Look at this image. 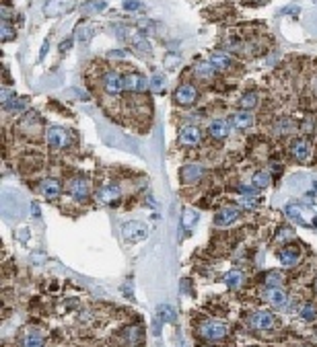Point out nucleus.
Returning a JSON list of instances; mask_svg holds the SVG:
<instances>
[{
    "mask_svg": "<svg viewBox=\"0 0 317 347\" xmlns=\"http://www.w3.org/2000/svg\"><path fill=\"white\" fill-rule=\"evenodd\" d=\"M258 103H260V97H258V93H247V95H243V97H241L239 105H241V109H247V111H252L254 107H258Z\"/></svg>",
    "mask_w": 317,
    "mask_h": 347,
    "instance_id": "b1692460",
    "label": "nucleus"
},
{
    "mask_svg": "<svg viewBox=\"0 0 317 347\" xmlns=\"http://www.w3.org/2000/svg\"><path fill=\"white\" fill-rule=\"evenodd\" d=\"M202 140V132H200L196 126H186L179 132V142L183 146H196Z\"/></svg>",
    "mask_w": 317,
    "mask_h": 347,
    "instance_id": "ddd939ff",
    "label": "nucleus"
},
{
    "mask_svg": "<svg viewBox=\"0 0 317 347\" xmlns=\"http://www.w3.org/2000/svg\"><path fill=\"white\" fill-rule=\"evenodd\" d=\"M120 195H122L120 185L111 183V185L99 187V189H97V193H95V199H97L99 203H113V201H118V199H120Z\"/></svg>",
    "mask_w": 317,
    "mask_h": 347,
    "instance_id": "423d86ee",
    "label": "nucleus"
},
{
    "mask_svg": "<svg viewBox=\"0 0 317 347\" xmlns=\"http://www.w3.org/2000/svg\"><path fill=\"white\" fill-rule=\"evenodd\" d=\"M225 284H227V288H231V290L241 288V284H243V273H241V271H229L227 277H225Z\"/></svg>",
    "mask_w": 317,
    "mask_h": 347,
    "instance_id": "5701e85b",
    "label": "nucleus"
},
{
    "mask_svg": "<svg viewBox=\"0 0 317 347\" xmlns=\"http://www.w3.org/2000/svg\"><path fill=\"white\" fill-rule=\"evenodd\" d=\"M72 45V39H66V41H62L60 43V51H66V49H68Z\"/></svg>",
    "mask_w": 317,
    "mask_h": 347,
    "instance_id": "a19ab883",
    "label": "nucleus"
},
{
    "mask_svg": "<svg viewBox=\"0 0 317 347\" xmlns=\"http://www.w3.org/2000/svg\"><path fill=\"white\" fill-rule=\"evenodd\" d=\"M124 84L126 89L132 91V93H142L148 89V80L142 76V74H136V72H130L124 76Z\"/></svg>",
    "mask_w": 317,
    "mask_h": 347,
    "instance_id": "9d476101",
    "label": "nucleus"
},
{
    "mask_svg": "<svg viewBox=\"0 0 317 347\" xmlns=\"http://www.w3.org/2000/svg\"><path fill=\"white\" fill-rule=\"evenodd\" d=\"M8 111H23V109H27V99H16V97H12V101L8 103V105H4Z\"/></svg>",
    "mask_w": 317,
    "mask_h": 347,
    "instance_id": "2f4dec72",
    "label": "nucleus"
},
{
    "mask_svg": "<svg viewBox=\"0 0 317 347\" xmlns=\"http://www.w3.org/2000/svg\"><path fill=\"white\" fill-rule=\"evenodd\" d=\"M285 214H287V218H291L293 222H299V224H303V226H309V218H307L309 212L305 210L301 203H297V201L289 203V205L285 207Z\"/></svg>",
    "mask_w": 317,
    "mask_h": 347,
    "instance_id": "1a4fd4ad",
    "label": "nucleus"
},
{
    "mask_svg": "<svg viewBox=\"0 0 317 347\" xmlns=\"http://www.w3.org/2000/svg\"><path fill=\"white\" fill-rule=\"evenodd\" d=\"M68 193L70 197H74L76 201H82V199H87L89 195V179L85 177H76L68 183Z\"/></svg>",
    "mask_w": 317,
    "mask_h": 347,
    "instance_id": "0eeeda50",
    "label": "nucleus"
},
{
    "mask_svg": "<svg viewBox=\"0 0 317 347\" xmlns=\"http://www.w3.org/2000/svg\"><path fill=\"white\" fill-rule=\"evenodd\" d=\"M239 216H241L239 207H223V210H219V214L214 216V224L225 228V226H231L233 222H237Z\"/></svg>",
    "mask_w": 317,
    "mask_h": 347,
    "instance_id": "6e6552de",
    "label": "nucleus"
},
{
    "mask_svg": "<svg viewBox=\"0 0 317 347\" xmlns=\"http://www.w3.org/2000/svg\"><path fill=\"white\" fill-rule=\"evenodd\" d=\"M214 70H216V68H214L210 62H200V64H196V68H194V72H196L200 78H212V76H214Z\"/></svg>",
    "mask_w": 317,
    "mask_h": 347,
    "instance_id": "4be33fe9",
    "label": "nucleus"
},
{
    "mask_svg": "<svg viewBox=\"0 0 317 347\" xmlns=\"http://www.w3.org/2000/svg\"><path fill=\"white\" fill-rule=\"evenodd\" d=\"M239 205L241 207H256V205H260V197L258 195H243V197H239Z\"/></svg>",
    "mask_w": 317,
    "mask_h": 347,
    "instance_id": "473e14b6",
    "label": "nucleus"
},
{
    "mask_svg": "<svg viewBox=\"0 0 317 347\" xmlns=\"http://www.w3.org/2000/svg\"><path fill=\"white\" fill-rule=\"evenodd\" d=\"M62 10V0H49L45 4V12L52 14V12H60Z\"/></svg>",
    "mask_w": 317,
    "mask_h": 347,
    "instance_id": "c9c22d12",
    "label": "nucleus"
},
{
    "mask_svg": "<svg viewBox=\"0 0 317 347\" xmlns=\"http://www.w3.org/2000/svg\"><path fill=\"white\" fill-rule=\"evenodd\" d=\"M208 134H210L212 138H216V140H223V138L229 136V121H225V119H214V121H210Z\"/></svg>",
    "mask_w": 317,
    "mask_h": 347,
    "instance_id": "6ab92c4d",
    "label": "nucleus"
},
{
    "mask_svg": "<svg viewBox=\"0 0 317 347\" xmlns=\"http://www.w3.org/2000/svg\"><path fill=\"white\" fill-rule=\"evenodd\" d=\"M299 315H301L303 321H313L317 317V308H315V304H303L301 310H299Z\"/></svg>",
    "mask_w": 317,
    "mask_h": 347,
    "instance_id": "c85d7f7f",
    "label": "nucleus"
},
{
    "mask_svg": "<svg viewBox=\"0 0 317 347\" xmlns=\"http://www.w3.org/2000/svg\"><path fill=\"white\" fill-rule=\"evenodd\" d=\"M173 99H175L177 105L190 107V105H194L196 99H198V91H196V86H194V84H190V82H183V84H179L177 89H175Z\"/></svg>",
    "mask_w": 317,
    "mask_h": 347,
    "instance_id": "7ed1b4c3",
    "label": "nucleus"
},
{
    "mask_svg": "<svg viewBox=\"0 0 317 347\" xmlns=\"http://www.w3.org/2000/svg\"><path fill=\"white\" fill-rule=\"evenodd\" d=\"M198 222V212L196 210H183V218H181V224L186 228H192L194 224Z\"/></svg>",
    "mask_w": 317,
    "mask_h": 347,
    "instance_id": "c756f323",
    "label": "nucleus"
},
{
    "mask_svg": "<svg viewBox=\"0 0 317 347\" xmlns=\"http://www.w3.org/2000/svg\"><path fill=\"white\" fill-rule=\"evenodd\" d=\"M229 124H231L233 128H237V130H247L249 126L254 124V115H252V111H247V109L235 111V113L231 115Z\"/></svg>",
    "mask_w": 317,
    "mask_h": 347,
    "instance_id": "4468645a",
    "label": "nucleus"
},
{
    "mask_svg": "<svg viewBox=\"0 0 317 347\" xmlns=\"http://www.w3.org/2000/svg\"><path fill=\"white\" fill-rule=\"evenodd\" d=\"M315 294H317V280H315Z\"/></svg>",
    "mask_w": 317,
    "mask_h": 347,
    "instance_id": "c03bdc74",
    "label": "nucleus"
},
{
    "mask_svg": "<svg viewBox=\"0 0 317 347\" xmlns=\"http://www.w3.org/2000/svg\"><path fill=\"white\" fill-rule=\"evenodd\" d=\"M200 337H204L206 341H221L229 335V329L225 323H219V321H208V323H202L200 325Z\"/></svg>",
    "mask_w": 317,
    "mask_h": 347,
    "instance_id": "f257e3e1",
    "label": "nucleus"
},
{
    "mask_svg": "<svg viewBox=\"0 0 317 347\" xmlns=\"http://www.w3.org/2000/svg\"><path fill=\"white\" fill-rule=\"evenodd\" d=\"M157 317L163 321V323H173L175 321V310L171 306H167V304H161L157 308Z\"/></svg>",
    "mask_w": 317,
    "mask_h": 347,
    "instance_id": "393cba45",
    "label": "nucleus"
},
{
    "mask_svg": "<svg viewBox=\"0 0 317 347\" xmlns=\"http://www.w3.org/2000/svg\"><path fill=\"white\" fill-rule=\"evenodd\" d=\"M43 343V335L39 329H31V331H27V337H25V345L29 347H37Z\"/></svg>",
    "mask_w": 317,
    "mask_h": 347,
    "instance_id": "a878e982",
    "label": "nucleus"
},
{
    "mask_svg": "<svg viewBox=\"0 0 317 347\" xmlns=\"http://www.w3.org/2000/svg\"><path fill=\"white\" fill-rule=\"evenodd\" d=\"M126 89V84H124V76L120 72H115V70H109L103 74V91L107 95H120L122 91Z\"/></svg>",
    "mask_w": 317,
    "mask_h": 347,
    "instance_id": "20e7f679",
    "label": "nucleus"
},
{
    "mask_svg": "<svg viewBox=\"0 0 317 347\" xmlns=\"http://www.w3.org/2000/svg\"><path fill=\"white\" fill-rule=\"evenodd\" d=\"M47 54V41H43V47H41V54H39V60H43Z\"/></svg>",
    "mask_w": 317,
    "mask_h": 347,
    "instance_id": "79ce46f5",
    "label": "nucleus"
},
{
    "mask_svg": "<svg viewBox=\"0 0 317 347\" xmlns=\"http://www.w3.org/2000/svg\"><path fill=\"white\" fill-rule=\"evenodd\" d=\"M134 47H136V49H140L142 54H146V51L151 49V47H148V41H146L142 35H136V37H134Z\"/></svg>",
    "mask_w": 317,
    "mask_h": 347,
    "instance_id": "4c0bfd02",
    "label": "nucleus"
},
{
    "mask_svg": "<svg viewBox=\"0 0 317 347\" xmlns=\"http://www.w3.org/2000/svg\"><path fill=\"white\" fill-rule=\"evenodd\" d=\"M264 300H268L272 306H276V308H282V306H287V302H289V296L285 292H282L280 288H268L264 292Z\"/></svg>",
    "mask_w": 317,
    "mask_h": 347,
    "instance_id": "f3484780",
    "label": "nucleus"
},
{
    "mask_svg": "<svg viewBox=\"0 0 317 347\" xmlns=\"http://www.w3.org/2000/svg\"><path fill=\"white\" fill-rule=\"evenodd\" d=\"M0 31H2V41H8V39H12L14 37V31H12V27L8 25V21H4L2 19V29H0Z\"/></svg>",
    "mask_w": 317,
    "mask_h": 347,
    "instance_id": "72a5a7b5",
    "label": "nucleus"
},
{
    "mask_svg": "<svg viewBox=\"0 0 317 347\" xmlns=\"http://www.w3.org/2000/svg\"><path fill=\"white\" fill-rule=\"evenodd\" d=\"M31 214H33V218H37V216H39V205H37L35 201L31 203Z\"/></svg>",
    "mask_w": 317,
    "mask_h": 347,
    "instance_id": "ea45409f",
    "label": "nucleus"
},
{
    "mask_svg": "<svg viewBox=\"0 0 317 347\" xmlns=\"http://www.w3.org/2000/svg\"><path fill=\"white\" fill-rule=\"evenodd\" d=\"M291 154L295 156L299 163H305L311 156V144L305 140V138H299V140H295L291 144Z\"/></svg>",
    "mask_w": 317,
    "mask_h": 347,
    "instance_id": "f8f14e48",
    "label": "nucleus"
},
{
    "mask_svg": "<svg viewBox=\"0 0 317 347\" xmlns=\"http://www.w3.org/2000/svg\"><path fill=\"white\" fill-rule=\"evenodd\" d=\"M204 177V167L202 165H186L181 169V181L183 183H196Z\"/></svg>",
    "mask_w": 317,
    "mask_h": 347,
    "instance_id": "dca6fc26",
    "label": "nucleus"
},
{
    "mask_svg": "<svg viewBox=\"0 0 317 347\" xmlns=\"http://www.w3.org/2000/svg\"><path fill=\"white\" fill-rule=\"evenodd\" d=\"M282 282H285V277H282L280 271H270L268 275H266V286L268 288H280Z\"/></svg>",
    "mask_w": 317,
    "mask_h": 347,
    "instance_id": "bb28decb",
    "label": "nucleus"
},
{
    "mask_svg": "<svg viewBox=\"0 0 317 347\" xmlns=\"http://www.w3.org/2000/svg\"><path fill=\"white\" fill-rule=\"evenodd\" d=\"M278 259H280V263L285 265V267H293V265L299 263L301 253H299V249H295V247H287V249H282L278 253Z\"/></svg>",
    "mask_w": 317,
    "mask_h": 347,
    "instance_id": "a211bd4d",
    "label": "nucleus"
},
{
    "mask_svg": "<svg viewBox=\"0 0 317 347\" xmlns=\"http://www.w3.org/2000/svg\"><path fill=\"white\" fill-rule=\"evenodd\" d=\"M122 234H124V238L132 240V242H138L148 236V228L142 222H126L122 226Z\"/></svg>",
    "mask_w": 317,
    "mask_h": 347,
    "instance_id": "39448f33",
    "label": "nucleus"
},
{
    "mask_svg": "<svg viewBox=\"0 0 317 347\" xmlns=\"http://www.w3.org/2000/svg\"><path fill=\"white\" fill-rule=\"evenodd\" d=\"M39 193L47 199H56L62 193V185L58 179H43L39 183Z\"/></svg>",
    "mask_w": 317,
    "mask_h": 347,
    "instance_id": "2eb2a0df",
    "label": "nucleus"
},
{
    "mask_svg": "<svg viewBox=\"0 0 317 347\" xmlns=\"http://www.w3.org/2000/svg\"><path fill=\"white\" fill-rule=\"evenodd\" d=\"M252 183L258 187V189H266L270 183H272V177H270V173L268 171H258L256 175L252 177Z\"/></svg>",
    "mask_w": 317,
    "mask_h": 347,
    "instance_id": "412c9836",
    "label": "nucleus"
},
{
    "mask_svg": "<svg viewBox=\"0 0 317 347\" xmlns=\"http://www.w3.org/2000/svg\"><path fill=\"white\" fill-rule=\"evenodd\" d=\"M278 238H280V240H289V238H295V232H293L291 228H282V230H280V234H278Z\"/></svg>",
    "mask_w": 317,
    "mask_h": 347,
    "instance_id": "58836bf2",
    "label": "nucleus"
},
{
    "mask_svg": "<svg viewBox=\"0 0 317 347\" xmlns=\"http://www.w3.org/2000/svg\"><path fill=\"white\" fill-rule=\"evenodd\" d=\"M124 10H128V12L142 10V2H140V0H126V2H124Z\"/></svg>",
    "mask_w": 317,
    "mask_h": 347,
    "instance_id": "e433bc0d",
    "label": "nucleus"
},
{
    "mask_svg": "<svg viewBox=\"0 0 317 347\" xmlns=\"http://www.w3.org/2000/svg\"><path fill=\"white\" fill-rule=\"evenodd\" d=\"M105 6H107V2L105 0H93V2H89V4H85V10L87 14H91V12H101V10H105Z\"/></svg>",
    "mask_w": 317,
    "mask_h": 347,
    "instance_id": "7c9ffc66",
    "label": "nucleus"
},
{
    "mask_svg": "<svg viewBox=\"0 0 317 347\" xmlns=\"http://www.w3.org/2000/svg\"><path fill=\"white\" fill-rule=\"evenodd\" d=\"M163 76L161 74H155L153 76V80H151V89H153V93H163Z\"/></svg>",
    "mask_w": 317,
    "mask_h": 347,
    "instance_id": "f704fd0d",
    "label": "nucleus"
},
{
    "mask_svg": "<svg viewBox=\"0 0 317 347\" xmlns=\"http://www.w3.org/2000/svg\"><path fill=\"white\" fill-rule=\"evenodd\" d=\"M313 91H315V93H317V76H315V78H313Z\"/></svg>",
    "mask_w": 317,
    "mask_h": 347,
    "instance_id": "37998d69",
    "label": "nucleus"
},
{
    "mask_svg": "<svg viewBox=\"0 0 317 347\" xmlns=\"http://www.w3.org/2000/svg\"><path fill=\"white\" fill-rule=\"evenodd\" d=\"M210 64L214 68H219V70H229V68L233 66V60L225 54V51H212V54H210Z\"/></svg>",
    "mask_w": 317,
    "mask_h": 347,
    "instance_id": "aec40b11",
    "label": "nucleus"
},
{
    "mask_svg": "<svg viewBox=\"0 0 317 347\" xmlns=\"http://www.w3.org/2000/svg\"><path fill=\"white\" fill-rule=\"evenodd\" d=\"M252 325L258 331H268V329L274 327V315L270 310H258L252 319Z\"/></svg>",
    "mask_w": 317,
    "mask_h": 347,
    "instance_id": "9b49d317",
    "label": "nucleus"
},
{
    "mask_svg": "<svg viewBox=\"0 0 317 347\" xmlns=\"http://www.w3.org/2000/svg\"><path fill=\"white\" fill-rule=\"evenodd\" d=\"M68 142H70V134L66 132L64 128H60V126H52V128L47 130V146L52 148L54 152L66 148V146H68Z\"/></svg>",
    "mask_w": 317,
    "mask_h": 347,
    "instance_id": "f03ea898",
    "label": "nucleus"
},
{
    "mask_svg": "<svg viewBox=\"0 0 317 347\" xmlns=\"http://www.w3.org/2000/svg\"><path fill=\"white\" fill-rule=\"evenodd\" d=\"M124 337L128 343H138L142 339V333H140V327H128L124 331Z\"/></svg>",
    "mask_w": 317,
    "mask_h": 347,
    "instance_id": "cd10ccee",
    "label": "nucleus"
}]
</instances>
